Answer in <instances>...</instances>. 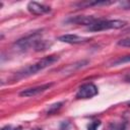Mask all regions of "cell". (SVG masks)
Returning <instances> with one entry per match:
<instances>
[{"instance_id":"52a82bcc","label":"cell","mask_w":130,"mask_h":130,"mask_svg":"<svg viewBox=\"0 0 130 130\" xmlns=\"http://www.w3.org/2000/svg\"><path fill=\"white\" fill-rule=\"evenodd\" d=\"M58 40H59L60 42L67 43V44H83V43H86V42L90 41L89 38L80 37V36H77V35H71V34L60 36V37L58 38Z\"/></svg>"},{"instance_id":"5b68a950","label":"cell","mask_w":130,"mask_h":130,"mask_svg":"<svg viewBox=\"0 0 130 130\" xmlns=\"http://www.w3.org/2000/svg\"><path fill=\"white\" fill-rule=\"evenodd\" d=\"M27 10L35 15H42L45 13H48L51 11L50 6H47L45 4L36 2V1H30L27 4Z\"/></svg>"},{"instance_id":"7c38bea8","label":"cell","mask_w":130,"mask_h":130,"mask_svg":"<svg viewBox=\"0 0 130 130\" xmlns=\"http://www.w3.org/2000/svg\"><path fill=\"white\" fill-rule=\"evenodd\" d=\"M101 125V121L96 120V121H92L91 123H89V125L87 126V130H98V128Z\"/></svg>"},{"instance_id":"d6986e66","label":"cell","mask_w":130,"mask_h":130,"mask_svg":"<svg viewBox=\"0 0 130 130\" xmlns=\"http://www.w3.org/2000/svg\"><path fill=\"white\" fill-rule=\"evenodd\" d=\"M38 130H40V129H38Z\"/></svg>"},{"instance_id":"7a4b0ae2","label":"cell","mask_w":130,"mask_h":130,"mask_svg":"<svg viewBox=\"0 0 130 130\" xmlns=\"http://www.w3.org/2000/svg\"><path fill=\"white\" fill-rule=\"evenodd\" d=\"M127 24L126 21L120 19H98L95 22L87 26L88 31H102L107 29H119Z\"/></svg>"},{"instance_id":"6da1fadb","label":"cell","mask_w":130,"mask_h":130,"mask_svg":"<svg viewBox=\"0 0 130 130\" xmlns=\"http://www.w3.org/2000/svg\"><path fill=\"white\" fill-rule=\"evenodd\" d=\"M58 60H59V57H58V56H55V55L44 57V58H42L41 60H39L37 63L31 64V65H28V66L24 67L23 69L19 70L18 72H16V73H15V78H16V79H20V78H24V77L34 75V74L38 73L39 71H41V70L47 68L48 66L54 64V63L57 62Z\"/></svg>"},{"instance_id":"30bf717a","label":"cell","mask_w":130,"mask_h":130,"mask_svg":"<svg viewBox=\"0 0 130 130\" xmlns=\"http://www.w3.org/2000/svg\"><path fill=\"white\" fill-rule=\"evenodd\" d=\"M125 129H126V123L123 121L111 122L108 127V130H125Z\"/></svg>"},{"instance_id":"8992f818","label":"cell","mask_w":130,"mask_h":130,"mask_svg":"<svg viewBox=\"0 0 130 130\" xmlns=\"http://www.w3.org/2000/svg\"><path fill=\"white\" fill-rule=\"evenodd\" d=\"M99 18H95L93 16H86V15H77V16H72L66 19L67 23H75V24H83L89 26L93 22H95Z\"/></svg>"},{"instance_id":"e0dca14e","label":"cell","mask_w":130,"mask_h":130,"mask_svg":"<svg viewBox=\"0 0 130 130\" xmlns=\"http://www.w3.org/2000/svg\"><path fill=\"white\" fill-rule=\"evenodd\" d=\"M124 79H125V81H127V82H130V72H128L125 76H124Z\"/></svg>"},{"instance_id":"2e32d148","label":"cell","mask_w":130,"mask_h":130,"mask_svg":"<svg viewBox=\"0 0 130 130\" xmlns=\"http://www.w3.org/2000/svg\"><path fill=\"white\" fill-rule=\"evenodd\" d=\"M1 130H16V128H12L11 126H5V127H3Z\"/></svg>"},{"instance_id":"4fadbf2b","label":"cell","mask_w":130,"mask_h":130,"mask_svg":"<svg viewBox=\"0 0 130 130\" xmlns=\"http://www.w3.org/2000/svg\"><path fill=\"white\" fill-rule=\"evenodd\" d=\"M118 46L122 47H130V37H127L125 39H122L118 42Z\"/></svg>"},{"instance_id":"5bb4252c","label":"cell","mask_w":130,"mask_h":130,"mask_svg":"<svg viewBox=\"0 0 130 130\" xmlns=\"http://www.w3.org/2000/svg\"><path fill=\"white\" fill-rule=\"evenodd\" d=\"M127 62H130V55L129 56H125V57H122L116 61H114L113 65H118V64H121V63H127Z\"/></svg>"},{"instance_id":"277c9868","label":"cell","mask_w":130,"mask_h":130,"mask_svg":"<svg viewBox=\"0 0 130 130\" xmlns=\"http://www.w3.org/2000/svg\"><path fill=\"white\" fill-rule=\"evenodd\" d=\"M98 92V87L93 83H85L78 88L75 96L76 99H91L96 95Z\"/></svg>"},{"instance_id":"3957f363","label":"cell","mask_w":130,"mask_h":130,"mask_svg":"<svg viewBox=\"0 0 130 130\" xmlns=\"http://www.w3.org/2000/svg\"><path fill=\"white\" fill-rule=\"evenodd\" d=\"M41 41H42V35L40 32H34L18 40L15 43V45L20 50H28L29 48H34L36 50L37 46L39 45Z\"/></svg>"},{"instance_id":"8fae6325","label":"cell","mask_w":130,"mask_h":130,"mask_svg":"<svg viewBox=\"0 0 130 130\" xmlns=\"http://www.w3.org/2000/svg\"><path fill=\"white\" fill-rule=\"evenodd\" d=\"M63 105V102H60V103H57V104H54L52 106H50V108L48 109V114H54L56 113Z\"/></svg>"},{"instance_id":"9a60e30c","label":"cell","mask_w":130,"mask_h":130,"mask_svg":"<svg viewBox=\"0 0 130 130\" xmlns=\"http://www.w3.org/2000/svg\"><path fill=\"white\" fill-rule=\"evenodd\" d=\"M122 7H124V9H130V1H123L121 2Z\"/></svg>"},{"instance_id":"9c48e42d","label":"cell","mask_w":130,"mask_h":130,"mask_svg":"<svg viewBox=\"0 0 130 130\" xmlns=\"http://www.w3.org/2000/svg\"><path fill=\"white\" fill-rule=\"evenodd\" d=\"M114 3V1H86V2H80L77 3V6L80 7H88V6H94V5H109Z\"/></svg>"},{"instance_id":"ac0fdd59","label":"cell","mask_w":130,"mask_h":130,"mask_svg":"<svg viewBox=\"0 0 130 130\" xmlns=\"http://www.w3.org/2000/svg\"><path fill=\"white\" fill-rule=\"evenodd\" d=\"M128 106H130V102H129V103H128Z\"/></svg>"},{"instance_id":"ba28073f","label":"cell","mask_w":130,"mask_h":130,"mask_svg":"<svg viewBox=\"0 0 130 130\" xmlns=\"http://www.w3.org/2000/svg\"><path fill=\"white\" fill-rule=\"evenodd\" d=\"M53 85V83H45V84H42V85H39V86H36V87H30V88H26L24 90H22L19 94L21 96H35L41 92H44L46 91L47 89H49L51 86Z\"/></svg>"}]
</instances>
